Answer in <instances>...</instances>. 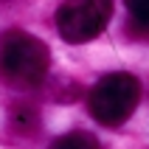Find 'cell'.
Listing matches in <instances>:
<instances>
[{
	"mask_svg": "<svg viewBox=\"0 0 149 149\" xmlns=\"http://www.w3.org/2000/svg\"><path fill=\"white\" fill-rule=\"evenodd\" d=\"M51 68V51L28 31H6L0 40V82L14 90L40 87Z\"/></svg>",
	"mask_w": 149,
	"mask_h": 149,
	"instance_id": "6da1fadb",
	"label": "cell"
},
{
	"mask_svg": "<svg viewBox=\"0 0 149 149\" xmlns=\"http://www.w3.org/2000/svg\"><path fill=\"white\" fill-rule=\"evenodd\" d=\"M141 101V82L132 73H104L87 93V110L101 127H121Z\"/></svg>",
	"mask_w": 149,
	"mask_h": 149,
	"instance_id": "7a4b0ae2",
	"label": "cell"
},
{
	"mask_svg": "<svg viewBox=\"0 0 149 149\" xmlns=\"http://www.w3.org/2000/svg\"><path fill=\"white\" fill-rule=\"evenodd\" d=\"M113 0H62L56 8V31L70 45L96 40L110 25Z\"/></svg>",
	"mask_w": 149,
	"mask_h": 149,
	"instance_id": "3957f363",
	"label": "cell"
},
{
	"mask_svg": "<svg viewBox=\"0 0 149 149\" xmlns=\"http://www.w3.org/2000/svg\"><path fill=\"white\" fill-rule=\"evenodd\" d=\"M48 149H101V146H99V141H96V135L84 132V130H73V132L59 135Z\"/></svg>",
	"mask_w": 149,
	"mask_h": 149,
	"instance_id": "277c9868",
	"label": "cell"
},
{
	"mask_svg": "<svg viewBox=\"0 0 149 149\" xmlns=\"http://www.w3.org/2000/svg\"><path fill=\"white\" fill-rule=\"evenodd\" d=\"M127 11L138 28H149V0H124Z\"/></svg>",
	"mask_w": 149,
	"mask_h": 149,
	"instance_id": "5b68a950",
	"label": "cell"
}]
</instances>
